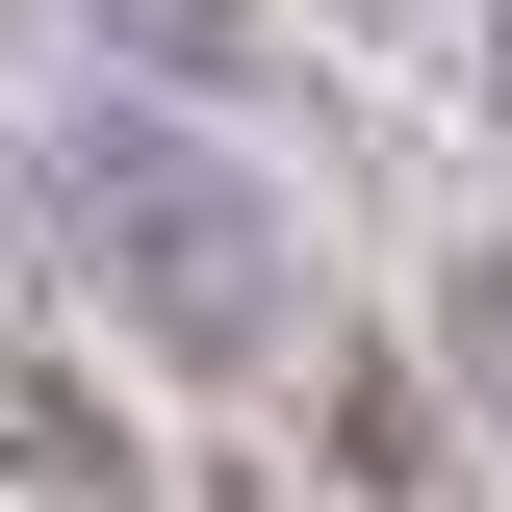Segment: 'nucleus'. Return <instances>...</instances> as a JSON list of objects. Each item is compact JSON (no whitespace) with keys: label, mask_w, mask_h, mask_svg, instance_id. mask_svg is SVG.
I'll use <instances>...</instances> for the list:
<instances>
[{"label":"nucleus","mask_w":512,"mask_h":512,"mask_svg":"<svg viewBox=\"0 0 512 512\" xmlns=\"http://www.w3.org/2000/svg\"><path fill=\"white\" fill-rule=\"evenodd\" d=\"M0 512H154V461L103 436V384L26 359V333H0Z\"/></svg>","instance_id":"f03ea898"},{"label":"nucleus","mask_w":512,"mask_h":512,"mask_svg":"<svg viewBox=\"0 0 512 512\" xmlns=\"http://www.w3.org/2000/svg\"><path fill=\"white\" fill-rule=\"evenodd\" d=\"M26 231H52V282L154 384H333L308 359V231H282V180H256L205 103H52Z\"/></svg>","instance_id":"f257e3e1"},{"label":"nucleus","mask_w":512,"mask_h":512,"mask_svg":"<svg viewBox=\"0 0 512 512\" xmlns=\"http://www.w3.org/2000/svg\"><path fill=\"white\" fill-rule=\"evenodd\" d=\"M77 52H128V103H231L256 77V0H52Z\"/></svg>","instance_id":"7ed1b4c3"},{"label":"nucleus","mask_w":512,"mask_h":512,"mask_svg":"<svg viewBox=\"0 0 512 512\" xmlns=\"http://www.w3.org/2000/svg\"><path fill=\"white\" fill-rule=\"evenodd\" d=\"M436 410L512 461V231H487V256H436Z\"/></svg>","instance_id":"20e7f679"},{"label":"nucleus","mask_w":512,"mask_h":512,"mask_svg":"<svg viewBox=\"0 0 512 512\" xmlns=\"http://www.w3.org/2000/svg\"><path fill=\"white\" fill-rule=\"evenodd\" d=\"M487 128H512V26H487Z\"/></svg>","instance_id":"423d86ee"},{"label":"nucleus","mask_w":512,"mask_h":512,"mask_svg":"<svg viewBox=\"0 0 512 512\" xmlns=\"http://www.w3.org/2000/svg\"><path fill=\"white\" fill-rule=\"evenodd\" d=\"M308 26H410V0H308Z\"/></svg>","instance_id":"39448f33"},{"label":"nucleus","mask_w":512,"mask_h":512,"mask_svg":"<svg viewBox=\"0 0 512 512\" xmlns=\"http://www.w3.org/2000/svg\"><path fill=\"white\" fill-rule=\"evenodd\" d=\"M0 231H26V180H0Z\"/></svg>","instance_id":"0eeeda50"}]
</instances>
